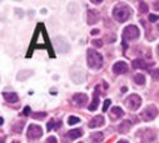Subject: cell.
Wrapping results in <instances>:
<instances>
[{
    "mask_svg": "<svg viewBox=\"0 0 159 143\" xmlns=\"http://www.w3.org/2000/svg\"><path fill=\"white\" fill-rule=\"evenodd\" d=\"M132 15V10L129 7L124 5V4H116L113 9V16L116 21L119 23H124L127 21Z\"/></svg>",
    "mask_w": 159,
    "mask_h": 143,
    "instance_id": "1",
    "label": "cell"
},
{
    "mask_svg": "<svg viewBox=\"0 0 159 143\" xmlns=\"http://www.w3.org/2000/svg\"><path fill=\"white\" fill-rule=\"evenodd\" d=\"M87 63L92 69H100L103 67V57L94 49H88L87 52Z\"/></svg>",
    "mask_w": 159,
    "mask_h": 143,
    "instance_id": "2",
    "label": "cell"
},
{
    "mask_svg": "<svg viewBox=\"0 0 159 143\" xmlns=\"http://www.w3.org/2000/svg\"><path fill=\"white\" fill-rule=\"evenodd\" d=\"M125 105L130 111H137L142 105V98L138 94H132L125 99Z\"/></svg>",
    "mask_w": 159,
    "mask_h": 143,
    "instance_id": "3",
    "label": "cell"
},
{
    "mask_svg": "<svg viewBox=\"0 0 159 143\" xmlns=\"http://www.w3.org/2000/svg\"><path fill=\"white\" fill-rule=\"evenodd\" d=\"M139 29L137 25H128L127 28H124L123 30V37L125 40H134L137 38H139Z\"/></svg>",
    "mask_w": 159,
    "mask_h": 143,
    "instance_id": "4",
    "label": "cell"
},
{
    "mask_svg": "<svg viewBox=\"0 0 159 143\" xmlns=\"http://www.w3.org/2000/svg\"><path fill=\"white\" fill-rule=\"evenodd\" d=\"M142 119L145 121V122H149V121H153L157 116H158V108L155 105H148L144 108V111L142 112Z\"/></svg>",
    "mask_w": 159,
    "mask_h": 143,
    "instance_id": "5",
    "label": "cell"
},
{
    "mask_svg": "<svg viewBox=\"0 0 159 143\" xmlns=\"http://www.w3.org/2000/svg\"><path fill=\"white\" fill-rule=\"evenodd\" d=\"M28 139L30 141H35L38 138H40L43 136V129L40 126H36V124H30L28 128Z\"/></svg>",
    "mask_w": 159,
    "mask_h": 143,
    "instance_id": "6",
    "label": "cell"
},
{
    "mask_svg": "<svg viewBox=\"0 0 159 143\" xmlns=\"http://www.w3.org/2000/svg\"><path fill=\"white\" fill-rule=\"evenodd\" d=\"M157 139V133L154 129H145L142 132V142L143 143H153Z\"/></svg>",
    "mask_w": 159,
    "mask_h": 143,
    "instance_id": "7",
    "label": "cell"
},
{
    "mask_svg": "<svg viewBox=\"0 0 159 143\" xmlns=\"http://www.w3.org/2000/svg\"><path fill=\"white\" fill-rule=\"evenodd\" d=\"M99 20H100V13L98 10H95V9L88 10V13H87V21H88L89 25H93V24L98 23Z\"/></svg>",
    "mask_w": 159,
    "mask_h": 143,
    "instance_id": "8",
    "label": "cell"
},
{
    "mask_svg": "<svg viewBox=\"0 0 159 143\" xmlns=\"http://www.w3.org/2000/svg\"><path fill=\"white\" fill-rule=\"evenodd\" d=\"M128 64L125 62H116L114 65H113V72L115 74H125L128 73Z\"/></svg>",
    "mask_w": 159,
    "mask_h": 143,
    "instance_id": "9",
    "label": "cell"
},
{
    "mask_svg": "<svg viewBox=\"0 0 159 143\" xmlns=\"http://www.w3.org/2000/svg\"><path fill=\"white\" fill-rule=\"evenodd\" d=\"M73 100L79 107H84L88 103V95L84 94V93H76V94L73 95Z\"/></svg>",
    "mask_w": 159,
    "mask_h": 143,
    "instance_id": "10",
    "label": "cell"
},
{
    "mask_svg": "<svg viewBox=\"0 0 159 143\" xmlns=\"http://www.w3.org/2000/svg\"><path fill=\"white\" fill-rule=\"evenodd\" d=\"M104 117L103 116H95L94 118L90 119V122L88 123L89 128H97V127H102L104 126Z\"/></svg>",
    "mask_w": 159,
    "mask_h": 143,
    "instance_id": "11",
    "label": "cell"
},
{
    "mask_svg": "<svg viewBox=\"0 0 159 143\" xmlns=\"http://www.w3.org/2000/svg\"><path fill=\"white\" fill-rule=\"evenodd\" d=\"M130 128H132V122L130 121H123L118 126V131L120 132V133H128L129 131H130Z\"/></svg>",
    "mask_w": 159,
    "mask_h": 143,
    "instance_id": "12",
    "label": "cell"
},
{
    "mask_svg": "<svg viewBox=\"0 0 159 143\" xmlns=\"http://www.w3.org/2000/svg\"><path fill=\"white\" fill-rule=\"evenodd\" d=\"M79 137H82V131L80 129H71L66 133V138L69 141H73V139H76Z\"/></svg>",
    "mask_w": 159,
    "mask_h": 143,
    "instance_id": "13",
    "label": "cell"
},
{
    "mask_svg": "<svg viewBox=\"0 0 159 143\" xmlns=\"http://www.w3.org/2000/svg\"><path fill=\"white\" fill-rule=\"evenodd\" d=\"M98 103H99V97H98V90L95 89V94H94V97H93V102L89 104V111H92V112H94V111H97V108H98Z\"/></svg>",
    "mask_w": 159,
    "mask_h": 143,
    "instance_id": "14",
    "label": "cell"
},
{
    "mask_svg": "<svg viewBox=\"0 0 159 143\" xmlns=\"http://www.w3.org/2000/svg\"><path fill=\"white\" fill-rule=\"evenodd\" d=\"M3 95H4L5 100L9 102V103H15V102H18V99H19L18 94H16V93H13V92H10V93H3Z\"/></svg>",
    "mask_w": 159,
    "mask_h": 143,
    "instance_id": "15",
    "label": "cell"
},
{
    "mask_svg": "<svg viewBox=\"0 0 159 143\" xmlns=\"http://www.w3.org/2000/svg\"><path fill=\"white\" fill-rule=\"evenodd\" d=\"M104 139V134L102 132H97V133H93L90 136V142L92 143H102Z\"/></svg>",
    "mask_w": 159,
    "mask_h": 143,
    "instance_id": "16",
    "label": "cell"
},
{
    "mask_svg": "<svg viewBox=\"0 0 159 143\" xmlns=\"http://www.w3.org/2000/svg\"><path fill=\"white\" fill-rule=\"evenodd\" d=\"M133 68H139V69H147V63L143 59H135L133 60Z\"/></svg>",
    "mask_w": 159,
    "mask_h": 143,
    "instance_id": "17",
    "label": "cell"
},
{
    "mask_svg": "<svg viewBox=\"0 0 159 143\" xmlns=\"http://www.w3.org/2000/svg\"><path fill=\"white\" fill-rule=\"evenodd\" d=\"M24 122L23 121H19V122H16V123H14V126H13V131L15 132V133H21V131H23V128H24Z\"/></svg>",
    "mask_w": 159,
    "mask_h": 143,
    "instance_id": "18",
    "label": "cell"
},
{
    "mask_svg": "<svg viewBox=\"0 0 159 143\" xmlns=\"http://www.w3.org/2000/svg\"><path fill=\"white\" fill-rule=\"evenodd\" d=\"M134 82L138 85H144L145 84V77L143 74H135L134 76Z\"/></svg>",
    "mask_w": 159,
    "mask_h": 143,
    "instance_id": "19",
    "label": "cell"
},
{
    "mask_svg": "<svg viewBox=\"0 0 159 143\" xmlns=\"http://www.w3.org/2000/svg\"><path fill=\"white\" fill-rule=\"evenodd\" d=\"M111 113H113L115 117H118V118H120V117L124 116L123 109H122V108H119V107H113V108H111Z\"/></svg>",
    "mask_w": 159,
    "mask_h": 143,
    "instance_id": "20",
    "label": "cell"
},
{
    "mask_svg": "<svg viewBox=\"0 0 159 143\" xmlns=\"http://www.w3.org/2000/svg\"><path fill=\"white\" fill-rule=\"evenodd\" d=\"M60 126H61V123L60 122H58V123H55L54 121H50V123L47 126V129L48 131H52L53 128H55V129H58V128H60Z\"/></svg>",
    "mask_w": 159,
    "mask_h": 143,
    "instance_id": "21",
    "label": "cell"
},
{
    "mask_svg": "<svg viewBox=\"0 0 159 143\" xmlns=\"http://www.w3.org/2000/svg\"><path fill=\"white\" fill-rule=\"evenodd\" d=\"M34 119H44L45 117H47V113L45 112H35V113H33V116H31Z\"/></svg>",
    "mask_w": 159,
    "mask_h": 143,
    "instance_id": "22",
    "label": "cell"
},
{
    "mask_svg": "<svg viewBox=\"0 0 159 143\" xmlns=\"http://www.w3.org/2000/svg\"><path fill=\"white\" fill-rule=\"evenodd\" d=\"M138 8L142 13H148V4L144 3V2H139L138 3Z\"/></svg>",
    "mask_w": 159,
    "mask_h": 143,
    "instance_id": "23",
    "label": "cell"
},
{
    "mask_svg": "<svg viewBox=\"0 0 159 143\" xmlns=\"http://www.w3.org/2000/svg\"><path fill=\"white\" fill-rule=\"evenodd\" d=\"M80 122V119H79L78 117H69V119H68V123L70 124V126H73V124H75V123H79Z\"/></svg>",
    "mask_w": 159,
    "mask_h": 143,
    "instance_id": "24",
    "label": "cell"
},
{
    "mask_svg": "<svg viewBox=\"0 0 159 143\" xmlns=\"http://www.w3.org/2000/svg\"><path fill=\"white\" fill-rule=\"evenodd\" d=\"M152 77H153L154 81H159V68L152 70Z\"/></svg>",
    "mask_w": 159,
    "mask_h": 143,
    "instance_id": "25",
    "label": "cell"
},
{
    "mask_svg": "<svg viewBox=\"0 0 159 143\" xmlns=\"http://www.w3.org/2000/svg\"><path fill=\"white\" fill-rule=\"evenodd\" d=\"M92 44H93L94 47L102 48V47H103V40H100V39H94V40L92 42Z\"/></svg>",
    "mask_w": 159,
    "mask_h": 143,
    "instance_id": "26",
    "label": "cell"
},
{
    "mask_svg": "<svg viewBox=\"0 0 159 143\" xmlns=\"http://www.w3.org/2000/svg\"><path fill=\"white\" fill-rule=\"evenodd\" d=\"M158 19H159V15H155V14H150L149 15V21L150 23H155Z\"/></svg>",
    "mask_w": 159,
    "mask_h": 143,
    "instance_id": "27",
    "label": "cell"
},
{
    "mask_svg": "<svg viewBox=\"0 0 159 143\" xmlns=\"http://www.w3.org/2000/svg\"><path fill=\"white\" fill-rule=\"evenodd\" d=\"M110 99H105V102H104V105H103V111L104 112H107V109H108V107L110 105Z\"/></svg>",
    "mask_w": 159,
    "mask_h": 143,
    "instance_id": "28",
    "label": "cell"
},
{
    "mask_svg": "<svg viewBox=\"0 0 159 143\" xmlns=\"http://www.w3.org/2000/svg\"><path fill=\"white\" fill-rule=\"evenodd\" d=\"M45 143H58V142H57V138H55L54 136H52V137H49V138L47 139Z\"/></svg>",
    "mask_w": 159,
    "mask_h": 143,
    "instance_id": "29",
    "label": "cell"
},
{
    "mask_svg": "<svg viewBox=\"0 0 159 143\" xmlns=\"http://www.w3.org/2000/svg\"><path fill=\"white\" fill-rule=\"evenodd\" d=\"M29 113H30V107H25V108H24V114L28 116Z\"/></svg>",
    "mask_w": 159,
    "mask_h": 143,
    "instance_id": "30",
    "label": "cell"
},
{
    "mask_svg": "<svg viewBox=\"0 0 159 143\" xmlns=\"http://www.w3.org/2000/svg\"><path fill=\"white\" fill-rule=\"evenodd\" d=\"M155 10H159V2H154V7H153Z\"/></svg>",
    "mask_w": 159,
    "mask_h": 143,
    "instance_id": "31",
    "label": "cell"
},
{
    "mask_svg": "<svg viewBox=\"0 0 159 143\" xmlns=\"http://www.w3.org/2000/svg\"><path fill=\"white\" fill-rule=\"evenodd\" d=\"M98 33H99V30H98V29H94V30L92 31V34H93V35H95V34H98Z\"/></svg>",
    "mask_w": 159,
    "mask_h": 143,
    "instance_id": "32",
    "label": "cell"
},
{
    "mask_svg": "<svg viewBox=\"0 0 159 143\" xmlns=\"http://www.w3.org/2000/svg\"><path fill=\"white\" fill-rule=\"evenodd\" d=\"M93 3H95V4H98V3H102V0H93Z\"/></svg>",
    "mask_w": 159,
    "mask_h": 143,
    "instance_id": "33",
    "label": "cell"
},
{
    "mask_svg": "<svg viewBox=\"0 0 159 143\" xmlns=\"http://www.w3.org/2000/svg\"><path fill=\"white\" fill-rule=\"evenodd\" d=\"M118 143H128V142H127V141H119Z\"/></svg>",
    "mask_w": 159,
    "mask_h": 143,
    "instance_id": "34",
    "label": "cell"
},
{
    "mask_svg": "<svg viewBox=\"0 0 159 143\" xmlns=\"http://www.w3.org/2000/svg\"><path fill=\"white\" fill-rule=\"evenodd\" d=\"M157 53H158V55H159V44H158V47H157Z\"/></svg>",
    "mask_w": 159,
    "mask_h": 143,
    "instance_id": "35",
    "label": "cell"
},
{
    "mask_svg": "<svg viewBox=\"0 0 159 143\" xmlns=\"http://www.w3.org/2000/svg\"><path fill=\"white\" fill-rule=\"evenodd\" d=\"M11 143H20V142H18V141H14V142H11Z\"/></svg>",
    "mask_w": 159,
    "mask_h": 143,
    "instance_id": "36",
    "label": "cell"
},
{
    "mask_svg": "<svg viewBox=\"0 0 159 143\" xmlns=\"http://www.w3.org/2000/svg\"><path fill=\"white\" fill-rule=\"evenodd\" d=\"M158 31H159V25H158Z\"/></svg>",
    "mask_w": 159,
    "mask_h": 143,
    "instance_id": "37",
    "label": "cell"
}]
</instances>
